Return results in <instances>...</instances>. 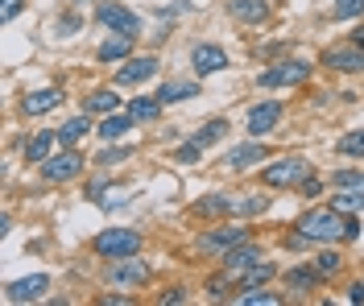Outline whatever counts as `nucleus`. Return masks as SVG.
<instances>
[{
    "instance_id": "1",
    "label": "nucleus",
    "mask_w": 364,
    "mask_h": 306,
    "mask_svg": "<svg viewBox=\"0 0 364 306\" xmlns=\"http://www.w3.org/2000/svg\"><path fill=\"white\" fill-rule=\"evenodd\" d=\"M294 232H302L311 244H340V240H356L360 236V219H352L340 207H311L294 219Z\"/></svg>"
},
{
    "instance_id": "2",
    "label": "nucleus",
    "mask_w": 364,
    "mask_h": 306,
    "mask_svg": "<svg viewBox=\"0 0 364 306\" xmlns=\"http://www.w3.org/2000/svg\"><path fill=\"white\" fill-rule=\"evenodd\" d=\"M91 248H95V257H104V261L136 257L141 253V232H133V228H104Z\"/></svg>"
},
{
    "instance_id": "3",
    "label": "nucleus",
    "mask_w": 364,
    "mask_h": 306,
    "mask_svg": "<svg viewBox=\"0 0 364 306\" xmlns=\"http://www.w3.org/2000/svg\"><path fill=\"white\" fill-rule=\"evenodd\" d=\"M311 178V162L306 158H282V162H273L261 170V182L273 190H286V187H302Z\"/></svg>"
},
{
    "instance_id": "4",
    "label": "nucleus",
    "mask_w": 364,
    "mask_h": 306,
    "mask_svg": "<svg viewBox=\"0 0 364 306\" xmlns=\"http://www.w3.org/2000/svg\"><path fill=\"white\" fill-rule=\"evenodd\" d=\"M95 21L108 25L112 33H124V38H141V17L136 13H129L124 4H116V0H108V4H95Z\"/></svg>"
},
{
    "instance_id": "5",
    "label": "nucleus",
    "mask_w": 364,
    "mask_h": 306,
    "mask_svg": "<svg viewBox=\"0 0 364 306\" xmlns=\"http://www.w3.org/2000/svg\"><path fill=\"white\" fill-rule=\"evenodd\" d=\"M306 79H311V67H306V62H298V58H286V62H277V67H269V71H261L257 87L273 92V87H294V83H306Z\"/></svg>"
},
{
    "instance_id": "6",
    "label": "nucleus",
    "mask_w": 364,
    "mask_h": 306,
    "mask_svg": "<svg viewBox=\"0 0 364 306\" xmlns=\"http://www.w3.org/2000/svg\"><path fill=\"white\" fill-rule=\"evenodd\" d=\"M83 174V153H75V149H63V153H50L42 162V178L46 182H70V178H79Z\"/></svg>"
},
{
    "instance_id": "7",
    "label": "nucleus",
    "mask_w": 364,
    "mask_h": 306,
    "mask_svg": "<svg viewBox=\"0 0 364 306\" xmlns=\"http://www.w3.org/2000/svg\"><path fill=\"white\" fill-rule=\"evenodd\" d=\"M191 67H195V79H199V75L228 71V50L215 46V42H199V46L191 50Z\"/></svg>"
},
{
    "instance_id": "8",
    "label": "nucleus",
    "mask_w": 364,
    "mask_h": 306,
    "mask_svg": "<svg viewBox=\"0 0 364 306\" xmlns=\"http://www.w3.org/2000/svg\"><path fill=\"white\" fill-rule=\"evenodd\" d=\"M249 232L240 228V224H224V228H215V232L199 236V253H220L224 257L228 248H236V244H245Z\"/></svg>"
},
{
    "instance_id": "9",
    "label": "nucleus",
    "mask_w": 364,
    "mask_h": 306,
    "mask_svg": "<svg viewBox=\"0 0 364 306\" xmlns=\"http://www.w3.org/2000/svg\"><path fill=\"white\" fill-rule=\"evenodd\" d=\"M323 62H327L331 71L360 75L364 71V46H356V42H348V46H331V50H323Z\"/></svg>"
},
{
    "instance_id": "10",
    "label": "nucleus",
    "mask_w": 364,
    "mask_h": 306,
    "mask_svg": "<svg viewBox=\"0 0 364 306\" xmlns=\"http://www.w3.org/2000/svg\"><path fill=\"white\" fill-rule=\"evenodd\" d=\"M46 290H50V278L46 273H33V278H17V282L4 285V302H38Z\"/></svg>"
},
{
    "instance_id": "11",
    "label": "nucleus",
    "mask_w": 364,
    "mask_h": 306,
    "mask_svg": "<svg viewBox=\"0 0 364 306\" xmlns=\"http://www.w3.org/2000/svg\"><path fill=\"white\" fill-rule=\"evenodd\" d=\"M108 282L136 290V285L149 282V265H145V261H136V257H120V261L112 265V273H108Z\"/></svg>"
},
{
    "instance_id": "12",
    "label": "nucleus",
    "mask_w": 364,
    "mask_h": 306,
    "mask_svg": "<svg viewBox=\"0 0 364 306\" xmlns=\"http://www.w3.org/2000/svg\"><path fill=\"white\" fill-rule=\"evenodd\" d=\"M277 120H282V104H277V99H261L249 112V124H245V129H249L252 137H265V133L277 129Z\"/></svg>"
},
{
    "instance_id": "13",
    "label": "nucleus",
    "mask_w": 364,
    "mask_h": 306,
    "mask_svg": "<svg viewBox=\"0 0 364 306\" xmlns=\"http://www.w3.org/2000/svg\"><path fill=\"white\" fill-rule=\"evenodd\" d=\"M154 75H158V58H129L116 71V87H133V83H145Z\"/></svg>"
},
{
    "instance_id": "14",
    "label": "nucleus",
    "mask_w": 364,
    "mask_h": 306,
    "mask_svg": "<svg viewBox=\"0 0 364 306\" xmlns=\"http://www.w3.org/2000/svg\"><path fill=\"white\" fill-rule=\"evenodd\" d=\"M63 104V92L58 87H42V92H29L21 99V112L25 116H46V112H54Z\"/></svg>"
},
{
    "instance_id": "15",
    "label": "nucleus",
    "mask_w": 364,
    "mask_h": 306,
    "mask_svg": "<svg viewBox=\"0 0 364 306\" xmlns=\"http://www.w3.org/2000/svg\"><path fill=\"white\" fill-rule=\"evenodd\" d=\"M232 212H236V203H232L228 195H203V199H195V207H191V215H199V219H228Z\"/></svg>"
},
{
    "instance_id": "16",
    "label": "nucleus",
    "mask_w": 364,
    "mask_h": 306,
    "mask_svg": "<svg viewBox=\"0 0 364 306\" xmlns=\"http://www.w3.org/2000/svg\"><path fill=\"white\" fill-rule=\"evenodd\" d=\"M228 13H232L236 21H245V25H265L269 21V4H265V0H232Z\"/></svg>"
},
{
    "instance_id": "17",
    "label": "nucleus",
    "mask_w": 364,
    "mask_h": 306,
    "mask_svg": "<svg viewBox=\"0 0 364 306\" xmlns=\"http://www.w3.org/2000/svg\"><path fill=\"white\" fill-rule=\"evenodd\" d=\"M261 158H269L265 153V145H261V137L249 145H236V149H228V165H236V170H249V165H257Z\"/></svg>"
},
{
    "instance_id": "18",
    "label": "nucleus",
    "mask_w": 364,
    "mask_h": 306,
    "mask_svg": "<svg viewBox=\"0 0 364 306\" xmlns=\"http://www.w3.org/2000/svg\"><path fill=\"white\" fill-rule=\"evenodd\" d=\"M203 92L195 79H174V83H161V92H158V99L161 104H182V99H195V95Z\"/></svg>"
},
{
    "instance_id": "19",
    "label": "nucleus",
    "mask_w": 364,
    "mask_h": 306,
    "mask_svg": "<svg viewBox=\"0 0 364 306\" xmlns=\"http://www.w3.org/2000/svg\"><path fill=\"white\" fill-rule=\"evenodd\" d=\"M261 257H265L261 244H249V240H245V244H236V248L224 253V269H249V265H257Z\"/></svg>"
},
{
    "instance_id": "20",
    "label": "nucleus",
    "mask_w": 364,
    "mask_h": 306,
    "mask_svg": "<svg viewBox=\"0 0 364 306\" xmlns=\"http://www.w3.org/2000/svg\"><path fill=\"white\" fill-rule=\"evenodd\" d=\"M282 278H286V285L298 290V294H306V290H315V285L323 282V273H318L315 265H294V269H286Z\"/></svg>"
},
{
    "instance_id": "21",
    "label": "nucleus",
    "mask_w": 364,
    "mask_h": 306,
    "mask_svg": "<svg viewBox=\"0 0 364 306\" xmlns=\"http://www.w3.org/2000/svg\"><path fill=\"white\" fill-rule=\"evenodd\" d=\"M161 108H166V104H161L158 95H136V99L129 104V108H124V112H129L136 124H149V120H158V116H161Z\"/></svg>"
},
{
    "instance_id": "22",
    "label": "nucleus",
    "mask_w": 364,
    "mask_h": 306,
    "mask_svg": "<svg viewBox=\"0 0 364 306\" xmlns=\"http://www.w3.org/2000/svg\"><path fill=\"white\" fill-rule=\"evenodd\" d=\"M236 273V269H232ZM277 273V265H269V261H257V265H249L245 273H236V290H252V285H265Z\"/></svg>"
},
{
    "instance_id": "23",
    "label": "nucleus",
    "mask_w": 364,
    "mask_h": 306,
    "mask_svg": "<svg viewBox=\"0 0 364 306\" xmlns=\"http://www.w3.org/2000/svg\"><path fill=\"white\" fill-rule=\"evenodd\" d=\"M129 54H133V38H124V33H116V38H108L104 46L95 50V58H100V62H124Z\"/></svg>"
},
{
    "instance_id": "24",
    "label": "nucleus",
    "mask_w": 364,
    "mask_h": 306,
    "mask_svg": "<svg viewBox=\"0 0 364 306\" xmlns=\"http://www.w3.org/2000/svg\"><path fill=\"white\" fill-rule=\"evenodd\" d=\"M133 124H136V120L129 116V112H108V116H104V124H100V137L116 141V137H124V133H129Z\"/></svg>"
},
{
    "instance_id": "25",
    "label": "nucleus",
    "mask_w": 364,
    "mask_h": 306,
    "mask_svg": "<svg viewBox=\"0 0 364 306\" xmlns=\"http://www.w3.org/2000/svg\"><path fill=\"white\" fill-rule=\"evenodd\" d=\"M54 145H58V133H38L33 141L25 145V158H29V162H46V158L54 153Z\"/></svg>"
},
{
    "instance_id": "26",
    "label": "nucleus",
    "mask_w": 364,
    "mask_h": 306,
    "mask_svg": "<svg viewBox=\"0 0 364 306\" xmlns=\"http://www.w3.org/2000/svg\"><path fill=\"white\" fill-rule=\"evenodd\" d=\"M91 133V120L87 116H75V120H67L63 129H58V145H75V141H83Z\"/></svg>"
},
{
    "instance_id": "27",
    "label": "nucleus",
    "mask_w": 364,
    "mask_h": 306,
    "mask_svg": "<svg viewBox=\"0 0 364 306\" xmlns=\"http://www.w3.org/2000/svg\"><path fill=\"white\" fill-rule=\"evenodd\" d=\"M116 108H120L116 92H91L87 95V112H95V116H108V112H116Z\"/></svg>"
},
{
    "instance_id": "28",
    "label": "nucleus",
    "mask_w": 364,
    "mask_h": 306,
    "mask_svg": "<svg viewBox=\"0 0 364 306\" xmlns=\"http://www.w3.org/2000/svg\"><path fill=\"white\" fill-rule=\"evenodd\" d=\"M224 133H228V120H220V116H215V120H207L203 129L195 133V141H199V145H203V149H207V145H215V141H220Z\"/></svg>"
},
{
    "instance_id": "29",
    "label": "nucleus",
    "mask_w": 364,
    "mask_h": 306,
    "mask_svg": "<svg viewBox=\"0 0 364 306\" xmlns=\"http://www.w3.org/2000/svg\"><path fill=\"white\" fill-rule=\"evenodd\" d=\"M331 207H340V212H364V190H340L331 199Z\"/></svg>"
},
{
    "instance_id": "30",
    "label": "nucleus",
    "mask_w": 364,
    "mask_h": 306,
    "mask_svg": "<svg viewBox=\"0 0 364 306\" xmlns=\"http://www.w3.org/2000/svg\"><path fill=\"white\" fill-rule=\"evenodd\" d=\"M340 158H364V129L340 137Z\"/></svg>"
},
{
    "instance_id": "31",
    "label": "nucleus",
    "mask_w": 364,
    "mask_h": 306,
    "mask_svg": "<svg viewBox=\"0 0 364 306\" xmlns=\"http://www.w3.org/2000/svg\"><path fill=\"white\" fill-rule=\"evenodd\" d=\"M331 182L336 187H348V190H364V170H336Z\"/></svg>"
},
{
    "instance_id": "32",
    "label": "nucleus",
    "mask_w": 364,
    "mask_h": 306,
    "mask_svg": "<svg viewBox=\"0 0 364 306\" xmlns=\"http://www.w3.org/2000/svg\"><path fill=\"white\" fill-rule=\"evenodd\" d=\"M340 265H343V257H340V253H327V248H323V253L315 257V269L323 273V278H331V273H340Z\"/></svg>"
},
{
    "instance_id": "33",
    "label": "nucleus",
    "mask_w": 364,
    "mask_h": 306,
    "mask_svg": "<svg viewBox=\"0 0 364 306\" xmlns=\"http://www.w3.org/2000/svg\"><path fill=\"white\" fill-rule=\"evenodd\" d=\"M199 153H203V145H199V141H195V137H191V141H186V145H178V149H174V162L191 165V162H199Z\"/></svg>"
},
{
    "instance_id": "34",
    "label": "nucleus",
    "mask_w": 364,
    "mask_h": 306,
    "mask_svg": "<svg viewBox=\"0 0 364 306\" xmlns=\"http://www.w3.org/2000/svg\"><path fill=\"white\" fill-rule=\"evenodd\" d=\"M240 302H245V306H261V302L273 306V302H282V298H277V294H269V290H257V285H252L249 294H240Z\"/></svg>"
},
{
    "instance_id": "35",
    "label": "nucleus",
    "mask_w": 364,
    "mask_h": 306,
    "mask_svg": "<svg viewBox=\"0 0 364 306\" xmlns=\"http://www.w3.org/2000/svg\"><path fill=\"white\" fill-rule=\"evenodd\" d=\"M364 13V0H336V17L348 21V17H360Z\"/></svg>"
},
{
    "instance_id": "36",
    "label": "nucleus",
    "mask_w": 364,
    "mask_h": 306,
    "mask_svg": "<svg viewBox=\"0 0 364 306\" xmlns=\"http://www.w3.org/2000/svg\"><path fill=\"white\" fill-rule=\"evenodd\" d=\"M129 153H133V149H124V145H112V149H104L95 162H100V165H116V162H124Z\"/></svg>"
},
{
    "instance_id": "37",
    "label": "nucleus",
    "mask_w": 364,
    "mask_h": 306,
    "mask_svg": "<svg viewBox=\"0 0 364 306\" xmlns=\"http://www.w3.org/2000/svg\"><path fill=\"white\" fill-rule=\"evenodd\" d=\"M265 207H269V199H265V195H252V199H245V203H240L236 212H245V215H261Z\"/></svg>"
},
{
    "instance_id": "38",
    "label": "nucleus",
    "mask_w": 364,
    "mask_h": 306,
    "mask_svg": "<svg viewBox=\"0 0 364 306\" xmlns=\"http://www.w3.org/2000/svg\"><path fill=\"white\" fill-rule=\"evenodd\" d=\"M21 4L25 0H0V21H13V17L21 13Z\"/></svg>"
},
{
    "instance_id": "39",
    "label": "nucleus",
    "mask_w": 364,
    "mask_h": 306,
    "mask_svg": "<svg viewBox=\"0 0 364 306\" xmlns=\"http://www.w3.org/2000/svg\"><path fill=\"white\" fill-rule=\"evenodd\" d=\"M58 33H63V38H70V33H79V17H75V13H67V17L58 21Z\"/></svg>"
},
{
    "instance_id": "40",
    "label": "nucleus",
    "mask_w": 364,
    "mask_h": 306,
    "mask_svg": "<svg viewBox=\"0 0 364 306\" xmlns=\"http://www.w3.org/2000/svg\"><path fill=\"white\" fill-rule=\"evenodd\" d=\"M298 190H302L306 199H315V195H323V182H318L315 174H311V178H306V182H302V187H298Z\"/></svg>"
},
{
    "instance_id": "41",
    "label": "nucleus",
    "mask_w": 364,
    "mask_h": 306,
    "mask_svg": "<svg viewBox=\"0 0 364 306\" xmlns=\"http://www.w3.org/2000/svg\"><path fill=\"white\" fill-rule=\"evenodd\" d=\"M161 302H166V306H178V302H186V290H178V285H174V290H166V294H161Z\"/></svg>"
},
{
    "instance_id": "42",
    "label": "nucleus",
    "mask_w": 364,
    "mask_h": 306,
    "mask_svg": "<svg viewBox=\"0 0 364 306\" xmlns=\"http://www.w3.org/2000/svg\"><path fill=\"white\" fill-rule=\"evenodd\" d=\"M348 298H352V302H364V282H352V290H348Z\"/></svg>"
},
{
    "instance_id": "43",
    "label": "nucleus",
    "mask_w": 364,
    "mask_h": 306,
    "mask_svg": "<svg viewBox=\"0 0 364 306\" xmlns=\"http://www.w3.org/2000/svg\"><path fill=\"white\" fill-rule=\"evenodd\" d=\"M124 302H133V298H124V294H108L104 298V306H124Z\"/></svg>"
},
{
    "instance_id": "44",
    "label": "nucleus",
    "mask_w": 364,
    "mask_h": 306,
    "mask_svg": "<svg viewBox=\"0 0 364 306\" xmlns=\"http://www.w3.org/2000/svg\"><path fill=\"white\" fill-rule=\"evenodd\" d=\"M352 42H356V46H364V29H352Z\"/></svg>"
}]
</instances>
